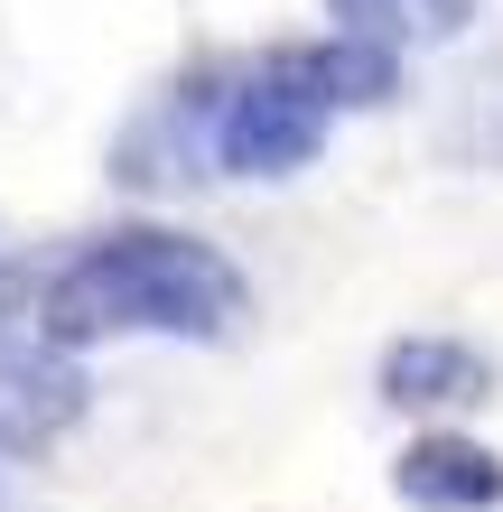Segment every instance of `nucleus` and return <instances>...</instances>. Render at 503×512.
Returning <instances> with one entry per match:
<instances>
[{
  "mask_svg": "<svg viewBox=\"0 0 503 512\" xmlns=\"http://www.w3.org/2000/svg\"><path fill=\"white\" fill-rule=\"evenodd\" d=\"M252 317V280L215 243L168 224H122L84 243L38 298L47 345H103V336H233Z\"/></svg>",
  "mask_w": 503,
  "mask_h": 512,
  "instance_id": "f257e3e1",
  "label": "nucleus"
},
{
  "mask_svg": "<svg viewBox=\"0 0 503 512\" xmlns=\"http://www.w3.org/2000/svg\"><path fill=\"white\" fill-rule=\"evenodd\" d=\"M289 66H299V84L327 112H373L401 94V47H373V38H317V47H289Z\"/></svg>",
  "mask_w": 503,
  "mask_h": 512,
  "instance_id": "39448f33",
  "label": "nucleus"
},
{
  "mask_svg": "<svg viewBox=\"0 0 503 512\" xmlns=\"http://www.w3.org/2000/svg\"><path fill=\"white\" fill-rule=\"evenodd\" d=\"M382 401L392 410H485L494 401V364L466 336H401L382 345Z\"/></svg>",
  "mask_w": 503,
  "mask_h": 512,
  "instance_id": "20e7f679",
  "label": "nucleus"
},
{
  "mask_svg": "<svg viewBox=\"0 0 503 512\" xmlns=\"http://www.w3.org/2000/svg\"><path fill=\"white\" fill-rule=\"evenodd\" d=\"M392 494L410 512H494L503 503V457L466 429H420L392 457Z\"/></svg>",
  "mask_w": 503,
  "mask_h": 512,
  "instance_id": "7ed1b4c3",
  "label": "nucleus"
},
{
  "mask_svg": "<svg viewBox=\"0 0 503 512\" xmlns=\"http://www.w3.org/2000/svg\"><path fill=\"white\" fill-rule=\"evenodd\" d=\"M327 122L336 112L299 84V66L280 56H261L252 75H233L205 94V159L224 177H299L317 149H327Z\"/></svg>",
  "mask_w": 503,
  "mask_h": 512,
  "instance_id": "f03ea898",
  "label": "nucleus"
},
{
  "mask_svg": "<svg viewBox=\"0 0 503 512\" xmlns=\"http://www.w3.org/2000/svg\"><path fill=\"white\" fill-rule=\"evenodd\" d=\"M327 19L345 38H373V47H448L476 28V0H327Z\"/></svg>",
  "mask_w": 503,
  "mask_h": 512,
  "instance_id": "423d86ee",
  "label": "nucleus"
}]
</instances>
